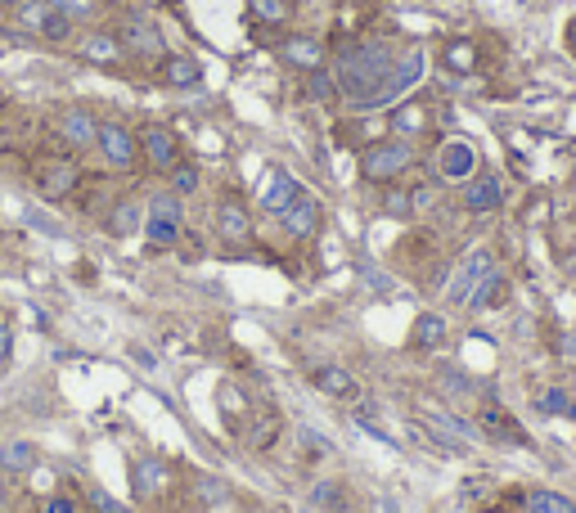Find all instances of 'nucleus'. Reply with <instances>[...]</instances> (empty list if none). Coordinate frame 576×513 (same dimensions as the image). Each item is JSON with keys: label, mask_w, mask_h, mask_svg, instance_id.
I'll return each mask as SVG.
<instances>
[{"label": "nucleus", "mask_w": 576, "mask_h": 513, "mask_svg": "<svg viewBox=\"0 0 576 513\" xmlns=\"http://www.w3.org/2000/svg\"><path fill=\"white\" fill-rule=\"evenodd\" d=\"M54 126H59V140H63V144H72V149H95L99 122L86 113V108H63Z\"/></svg>", "instance_id": "2eb2a0df"}, {"label": "nucleus", "mask_w": 576, "mask_h": 513, "mask_svg": "<svg viewBox=\"0 0 576 513\" xmlns=\"http://www.w3.org/2000/svg\"><path fill=\"white\" fill-rule=\"evenodd\" d=\"M572 180H576V162H572Z\"/></svg>", "instance_id": "49530a36"}, {"label": "nucleus", "mask_w": 576, "mask_h": 513, "mask_svg": "<svg viewBox=\"0 0 576 513\" xmlns=\"http://www.w3.org/2000/svg\"><path fill=\"white\" fill-rule=\"evenodd\" d=\"M410 167H414V144L401 140V135L374 140L360 149V176H365L369 185H392V180L405 176Z\"/></svg>", "instance_id": "f03ea898"}, {"label": "nucleus", "mask_w": 576, "mask_h": 513, "mask_svg": "<svg viewBox=\"0 0 576 513\" xmlns=\"http://www.w3.org/2000/svg\"><path fill=\"white\" fill-rule=\"evenodd\" d=\"M441 342H446V320L432 315V311H423L419 320H414V329H410V347L414 351H432V347H441Z\"/></svg>", "instance_id": "5701e85b"}, {"label": "nucleus", "mask_w": 576, "mask_h": 513, "mask_svg": "<svg viewBox=\"0 0 576 513\" xmlns=\"http://www.w3.org/2000/svg\"><path fill=\"white\" fill-rule=\"evenodd\" d=\"M54 9H63V14H90L95 9V0H50Z\"/></svg>", "instance_id": "37998d69"}, {"label": "nucleus", "mask_w": 576, "mask_h": 513, "mask_svg": "<svg viewBox=\"0 0 576 513\" xmlns=\"http://www.w3.org/2000/svg\"><path fill=\"white\" fill-rule=\"evenodd\" d=\"M0 5H18V0H0Z\"/></svg>", "instance_id": "a18cd8bd"}, {"label": "nucleus", "mask_w": 576, "mask_h": 513, "mask_svg": "<svg viewBox=\"0 0 576 513\" xmlns=\"http://www.w3.org/2000/svg\"><path fill=\"white\" fill-rule=\"evenodd\" d=\"M41 36H45V41H68V36H72V14H63V9H50V18H45Z\"/></svg>", "instance_id": "4c0bfd02"}, {"label": "nucleus", "mask_w": 576, "mask_h": 513, "mask_svg": "<svg viewBox=\"0 0 576 513\" xmlns=\"http://www.w3.org/2000/svg\"><path fill=\"white\" fill-rule=\"evenodd\" d=\"M311 500H315V504H329V509H338V513H347V486L329 477V482H320V486L311 491Z\"/></svg>", "instance_id": "c9c22d12"}, {"label": "nucleus", "mask_w": 576, "mask_h": 513, "mask_svg": "<svg viewBox=\"0 0 576 513\" xmlns=\"http://www.w3.org/2000/svg\"><path fill=\"white\" fill-rule=\"evenodd\" d=\"M477 428L486 432V441H500V446H527V428H522L504 405H477Z\"/></svg>", "instance_id": "6e6552de"}, {"label": "nucleus", "mask_w": 576, "mask_h": 513, "mask_svg": "<svg viewBox=\"0 0 576 513\" xmlns=\"http://www.w3.org/2000/svg\"><path fill=\"white\" fill-rule=\"evenodd\" d=\"M189 491H194V500L203 504V509H216V504L225 500V482H216V477H194Z\"/></svg>", "instance_id": "f704fd0d"}, {"label": "nucleus", "mask_w": 576, "mask_h": 513, "mask_svg": "<svg viewBox=\"0 0 576 513\" xmlns=\"http://www.w3.org/2000/svg\"><path fill=\"white\" fill-rule=\"evenodd\" d=\"M509 302V279L495 270L491 279H486L482 288H477V297H473V306H482V311H495V306H504Z\"/></svg>", "instance_id": "c756f323"}, {"label": "nucleus", "mask_w": 576, "mask_h": 513, "mask_svg": "<svg viewBox=\"0 0 576 513\" xmlns=\"http://www.w3.org/2000/svg\"><path fill=\"white\" fill-rule=\"evenodd\" d=\"M212 221H216V239H221L225 248H243V243H252V212L239 203V198H221Z\"/></svg>", "instance_id": "423d86ee"}, {"label": "nucleus", "mask_w": 576, "mask_h": 513, "mask_svg": "<svg viewBox=\"0 0 576 513\" xmlns=\"http://www.w3.org/2000/svg\"><path fill=\"white\" fill-rule=\"evenodd\" d=\"M563 45H567V54H572V59H576V18H572V23H567V32H563Z\"/></svg>", "instance_id": "c03bdc74"}, {"label": "nucleus", "mask_w": 576, "mask_h": 513, "mask_svg": "<svg viewBox=\"0 0 576 513\" xmlns=\"http://www.w3.org/2000/svg\"><path fill=\"white\" fill-rule=\"evenodd\" d=\"M446 68H450V72H473V68H477L473 41H450V45H446Z\"/></svg>", "instance_id": "72a5a7b5"}, {"label": "nucleus", "mask_w": 576, "mask_h": 513, "mask_svg": "<svg viewBox=\"0 0 576 513\" xmlns=\"http://www.w3.org/2000/svg\"><path fill=\"white\" fill-rule=\"evenodd\" d=\"M104 225L108 234H117V239H126V234H135L144 225V203H135V198H122V203H113L104 212Z\"/></svg>", "instance_id": "412c9836"}, {"label": "nucleus", "mask_w": 576, "mask_h": 513, "mask_svg": "<svg viewBox=\"0 0 576 513\" xmlns=\"http://www.w3.org/2000/svg\"><path fill=\"white\" fill-rule=\"evenodd\" d=\"M540 410H545V414H567V410H572V401H567L563 392H540Z\"/></svg>", "instance_id": "58836bf2"}, {"label": "nucleus", "mask_w": 576, "mask_h": 513, "mask_svg": "<svg viewBox=\"0 0 576 513\" xmlns=\"http://www.w3.org/2000/svg\"><path fill=\"white\" fill-rule=\"evenodd\" d=\"M491 275H495V252H491V248H477V252H468V257L459 261V270H455V275H450L446 297H450V302H455V306H473L477 288H482Z\"/></svg>", "instance_id": "7ed1b4c3"}, {"label": "nucleus", "mask_w": 576, "mask_h": 513, "mask_svg": "<svg viewBox=\"0 0 576 513\" xmlns=\"http://www.w3.org/2000/svg\"><path fill=\"white\" fill-rule=\"evenodd\" d=\"M297 198H302V180L288 176V171H270L266 185H261V194H257V203H261V212L284 216Z\"/></svg>", "instance_id": "ddd939ff"}, {"label": "nucleus", "mask_w": 576, "mask_h": 513, "mask_svg": "<svg viewBox=\"0 0 576 513\" xmlns=\"http://www.w3.org/2000/svg\"><path fill=\"white\" fill-rule=\"evenodd\" d=\"M0 9H5V5H0Z\"/></svg>", "instance_id": "de8ad7c7"}, {"label": "nucleus", "mask_w": 576, "mask_h": 513, "mask_svg": "<svg viewBox=\"0 0 576 513\" xmlns=\"http://www.w3.org/2000/svg\"><path fill=\"white\" fill-rule=\"evenodd\" d=\"M162 77H167V86L189 90L203 81V68H198V59H189V54H167V59H162Z\"/></svg>", "instance_id": "4be33fe9"}, {"label": "nucleus", "mask_w": 576, "mask_h": 513, "mask_svg": "<svg viewBox=\"0 0 576 513\" xmlns=\"http://www.w3.org/2000/svg\"><path fill=\"white\" fill-rule=\"evenodd\" d=\"M50 0H18L14 5V18H18V27L23 32H36L41 36V27H45V18H50Z\"/></svg>", "instance_id": "c85d7f7f"}, {"label": "nucleus", "mask_w": 576, "mask_h": 513, "mask_svg": "<svg viewBox=\"0 0 576 513\" xmlns=\"http://www.w3.org/2000/svg\"><path fill=\"white\" fill-rule=\"evenodd\" d=\"M311 383L320 387L324 396H356V378H351L342 365H320V369H311Z\"/></svg>", "instance_id": "b1692460"}, {"label": "nucleus", "mask_w": 576, "mask_h": 513, "mask_svg": "<svg viewBox=\"0 0 576 513\" xmlns=\"http://www.w3.org/2000/svg\"><path fill=\"white\" fill-rule=\"evenodd\" d=\"M140 149H144V158H149V167H158V171H171L180 162L176 131H171V126H162V122L144 126V131H140Z\"/></svg>", "instance_id": "1a4fd4ad"}, {"label": "nucleus", "mask_w": 576, "mask_h": 513, "mask_svg": "<svg viewBox=\"0 0 576 513\" xmlns=\"http://www.w3.org/2000/svg\"><path fill=\"white\" fill-rule=\"evenodd\" d=\"M437 392H446L455 405H473L477 387H473V378H464L459 369H441V374H437Z\"/></svg>", "instance_id": "cd10ccee"}, {"label": "nucleus", "mask_w": 576, "mask_h": 513, "mask_svg": "<svg viewBox=\"0 0 576 513\" xmlns=\"http://www.w3.org/2000/svg\"><path fill=\"white\" fill-rule=\"evenodd\" d=\"M306 95L320 99V104H329V99H338V81H333L329 68H315L306 72Z\"/></svg>", "instance_id": "2f4dec72"}, {"label": "nucleus", "mask_w": 576, "mask_h": 513, "mask_svg": "<svg viewBox=\"0 0 576 513\" xmlns=\"http://www.w3.org/2000/svg\"><path fill=\"white\" fill-rule=\"evenodd\" d=\"M95 149L104 153V162H108V167H117V171L135 167V158H140V140H135L122 122H99Z\"/></svg>", "instance_id": "39448f33"}, {"label": "nucleus", "mask_w": 576, "mask_h": 513, "mask_svg": "<svg viewBox=\"0 0 576 513\" xmlns=\"http://www.w3.org/2000/svg\"><path fill=\"white\" fill-rule=\"evenodd\" d=\"M81 59H90V63H99V68H108V63L122 59V41H117V36H108V32H90L86 41H81Z\"/></svg>", "instance_id": "393cba45"}, {"label": "nucleus", "mask_w": 576, "mask_h": 513, "mask_svg": "<svg viewBox=\"0 0 576 513\" xmlns=\"http://www.w3.org/2000/svg\"><path fill=\"white\" fill-rule=\"evenodd\" d=\"M167 180H171V194H180V198H185V194H194V189L203 185V176H198V167H194V162H176V167L167 171Z\"/></svg>", "instance_id": "473e14b6"}, {"label": "nucleus", "mask_w": 576, "mask_h": 513, "mask_svg": "<svg viewBox=\"0 0 576 513\" xmlns=\"http://www.w3.org/2000/svg\"><path fill=\"white\" fill-rule=\"evenodd\" d=\"M90 504H95V513H126L122 504H117L113 495H104L99 486H90Z\"/></svg>", "instance_id": "ea45409f"}, {"label": "nucleus", "mask_w": 576, "mask_h": 513, "mask_svg": "<svg viewBox=\"0 0 576 513\" xmlns=\"http://www.w3.org/2000/svg\"><path fill=\"white\" fill-rule=\"evenodd\" d=\"M419 77H423V50H401V54H396V63H392V72H387L383 90H378V104L374 108L405 99L414 86H419Z\"/></svg>", "instance_id": "20e7f679"}, {"label": "nucleus", "mask_w": 576, "mask_h": 513, "mask_svg": "<svg viewBox=\"0 0 576 513\" xmlns=\"http://www.w3.org/2000/svg\"><path fill=\"white\" fill-rule=\"evenodd\" d=\"M279 221H284V234H288V239L306 243V239H315V234H320V225H324V207L315 203L311 194H302L293 207H288L284 216H279Z\"/></svg>", "instance_id": "4468645a"}, {"label": "nucleus", "mask_w": 576, "mask_h": 513, "mask_svg": "<svg viewBox=\"0 0 576 513\" xmlns=\"http://www.w3.org/2000/svg\"><path fill=\"white\" fill-rule=\"evenodd\" d=\"M216 401H221V414H225V423H230V428H243V419L252 414V401L243 396V387H234V383L216 387Z\"/></svg>", "instance_id": "a878e982"}, {"label": "nucleus", "mask_w": 576, "mask_h": 513, "mask_svg": "<svg viewBox=\"0 0 576 513\" xmlns=\"http://www.w3.org/2000/svg\"><path fill=\"white\" fill-rule=\"evenodd\" d=\"M41 513H86V504H81L77 491H54L41 500Z\"/></svg>", "instance_id": "e433bc0d"}, {"label": "nucleus", "mask_w": 576, "mask_h": 513, "mask_svg": "<svg viewBox=\"0 0 576 513\" xmlns=\"http://www.w3.org/2000/svg\"><path fill=\"white\" fill-rule=\"evenodd\" d=\"M0 513H5V509H0Z\"/></svg>", "instance_id": "09e8293b"}, {"label": "nucleus", "mask_w": 576, "mask_h": 513, "mask_svg": "<svg viewBox=\"0 0 576 513\" xmlns=\"http://www.w3.org/2000/svg\"><path fill=\"white\" fill-rule=\"evenodd\" d=\"M0 468H5V473H27V468H36V446L32 441H5V446H0Z\"/></svg>", "instance_id": "bb28decb"}, {"label": "nucleus", "mask_w": 576, "mask_h": 513, "mask_svg": "<svg viewBox=\"0 0 576 513\" xmlns=\"http://www.w3.org/2000/svg\"><path fill=\"white\" fill-rule=\"evenodd\" d=\"M243 441H248V450H270L279 441V432H284V414L275 410V405H252L248 423H243Z\"/></svg>", "instance_id": "f8f14e48"}, {"label": "nucleus", "mask_w": 576, "mask_h": 513, "mask_svg": "<svg viewBox=\"0 0 576 513\" xmlns=\"http://www.w3.org/2000/svg\"><path fill=\"white\" fill-rule=\"evenodd\" d=\"M437 176L441 180H455V185L473 180L477 176V149L468 140H446L437 149Z\"/></svg>", "instance_id": "9d476101"}, {"label": "nucleus", "mask_w": 576, "mask_h": 513, "mask_svg": "<svg viewBox=\"0 0 576 513\" xmlns=\"http://www.w3.org/2000/svg\"><path fill=\"white\" fill-rule=\"evenodd\" d=\"M392 63H396V50L387 41H351V45H342L338 68H333L338 95L347 99L351 108L369 113V108L378 104V90H383Z\"/></svg>", "instance_id": "f257e3e1"}, {"label": "nucleus", "mask_w": 576, "mask_h": 513, "mask_svg": "<svg viewBox=\"0 0 576 513\" xmlns=\"http://www.w3.org/2000/svg\"><path fill=\"white\" fill-rule=\"evenodd\" d=\"M383 207H387V212H396V216H405V212H410V194H405V189H396V194H387L383 198Z\"/></svg>", "instance_id": "a19ab883"}, {"label": "nucleus", "mask_w": 576, "mask_h": 513, "mask_svg": "<svg viewBox=\"0 0 576 513\" xmlns=\"http://www.w3.org/2000/svg\"><path fill=\"white\" fill-rule=\"evenodd\" d=\"M279 54H284L293 68H302V72L324 68V45L315 41V36H288V41L279 45Z\"/></svg>", "instance_id": "aec40b11"}, {"label": "nucleus", "mask_w": 576, "mask_h": 513, "mask_svg": "<svg viewBox=\"0 0 576 513\" xmlns=\"http://www.w3.org/2000/svg\"><path fill=\"white\" fill-rule=\"evenodd\" d=\"M518 513H576V504L558 491H545V486H531V491H518Z\"/></svg>", "instance_id": "6ab92c4d"}, {"label": "nucleus", "mask_w": 576, "mask_h": 513, "mask_svg": "<svg viewBox=\"0 0 576 513\" xmlns=\"http://www.w3.org/2000/svg\"><path fill=\"white\" fill-rule=\"evenodd\" d=\"M261 23H288L297 14V0H248Z\"/></svg>", "instance_id": "7c9ffc66"}, {"label": "nucleus", "mask_w": 576, "mask_h": 513, "mask_svg": "<svg viewBox=\"0 0 576 513\" xmlns=\"http://www.w3.org/2000/svg\"><path fill=\"white\" fill-rule=\"evenodd\" d=\"M432 126V113L423 99H405V104H396L392 113V131L401 135V140H414V135H423Z\"/></svg>", "instance_id": "a211bd4d"}, {"label": "nucleus", "mask_w": 576, "mask_h": 513, "mask_svg": "<svg viewBox=\"0 0 576 513\" xmlns=\"http://www.w3.org/2000/svg\"><path fill=\"white\" fill-rule=\"evenodd\" d=\"M77 162L72 158H50L36 167V189H41V198H50V203H59V198H68L72 189H77Z\"/></svg>", "instance_id": "9b49d317"}, {"label": "nucleus", "mask_w": 576, "mask_h": 513, "mask_svg": "<svg viewBox=\"0 0 576 513\" xmlns=\"http://www.w3.org/2000/svg\"><path fill=\"white\" fill-rule=\"evenodd\" d=\"M131 482H135V500H153L158 491H167V486H171V473H167L162 459H135Z\"/></svg>", "instance_id": "f3484780"}, {"label": "nucleus", "mask_w": 576, "mask_h": 513, "mask_svg": "<svg viewBox=\"0 0 576 513\" xmlns=\"http://www.w3.org/2000/svg\"><path fill=\"white\" fill-rule=\"evenodd\" d=\"M117 41H122V54H135V59H162V54H167L162 32L149 23V18H140V14L126 18L122 32H117Z\"/></svg>", "instance_id": "0eeeda50"}, {"label": "nucleus", "mask_w": 576, "mask_h": 513, "mask_svg": "<svg viewBox=\"0 0 576 513\" xmlns=\"http://www.w3.org/2000/svg\"><path fill=\"white\" fill-rule=\"evenodd\" d=\"M500 203H504V185H500V176H473V180H464V207H468L473 216L495 212Z\"/></svg>", "instance_id": "dca6fc26"}, {"label": "nucleus", "mask_w": 576, "mask_h": 513, "mask_svg": "<svg viewBox=\"0 0 576 513\" xmlns=\"http://www.w3.org/2000/svg\"><path fill=\"white\" fill-rule=\"evenodd\" d=\"M9 356H14V329H9V324L0 320V369L9 365Z\"/></svg>", "instance_id": "79ce46f5"}]
</instances>
